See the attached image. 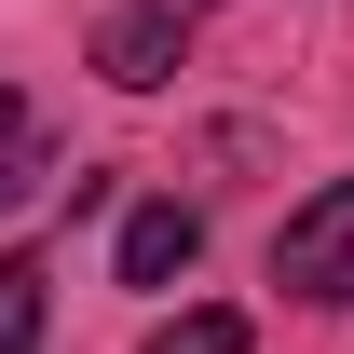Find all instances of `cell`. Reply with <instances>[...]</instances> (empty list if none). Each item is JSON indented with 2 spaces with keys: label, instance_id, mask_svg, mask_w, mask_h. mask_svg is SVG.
<instances>
[{
  "label": "cell",
  "instance_id": "obj_1",
  "mask_svg": "<svg viewBox=\"0 0 354 354\" xmlns=\"http://www.w3.org/2000/svg\"><path fill=\"white\" fill-rule=\"evenodd\" d=\"M272 286L286 300H354V177H327L300 218L272 232Z\"/></svg>",
  "mask_w": 354,
  "mask_h": 354
},
{
  "label": "cell",
  "instance_id": "obj_2",
  "mask_svg": "<svg viewBox=\"0 0 354 354\" xmlns=\"http://www.w3.org/2000/svg\"><path fill=\"white\" fill-rule=\"evenodd\" d=\"M218 0H123L109 28H95V68L123 95H150V82H177V55H191V28H205Z\"/></svg>",
  "mask_w": 354,
  "mask_h": 354
},
{
  "label": "cell",
  "instance_id": "obj_3",
  "mask_svg": "<svg viewBox=\"0 0 354 354\" xmlns=\"http://www.w3.org/2000/svg\"><path fill=\"white\" fill-rule=\"evenodd\" d=\"M191 245H205V218H191V205H177V191H150V205H136L123 218V286H177V272H191Z\"/></svg>",
  "mask_w": 354,
  "mask_h": 354
},
{
  "label": "cell",
  "instance_id": "obj_4",
  "mask_svg": "<svg viewBox=\"0 0 354 354\" xmlns=\"http://www.w3.org/2000/svg\"><path fill=\"white\" fill-rule=\"evenodd\" d=\"M41 150H55L41 95H28V82H0V205H28V191H41Z\"/></svg>",
  "mask_w": 354,
  "mask_h": 354
},
{
  "label": "cell",
  "instance_id": "obj_5",
  "mask_svg": "<svg viewBox=\"0 0 354 354\" xmlns=\"http://www.w3.org/2000/svg\"><path fill=\"white\" fill-rule=\"evenodd\" d=\"M41 327H55V272H41V245H14L0 259V354H41Z\"/></svg>",
  "mask_w": 354,
  "mask_h": 354
},
{
  "label": "cell",
  "instance_id": "obj_6",
  "mask_svg": "<svg viewBox=\"0 0 354 354\" xmlns=\"http://www.w3.org/2000/svg\"><path fill=\"white\" fill-rule=\"evenodd\" d=\"M150 354H259V327H245V313H177Z\"/></svg>",
  "mask_w": 354,
  "mask_h": 354
}]
</instances>
